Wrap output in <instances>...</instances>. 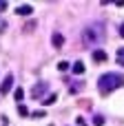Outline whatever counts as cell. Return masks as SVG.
I'll list each match as a JSON object with an SVG mask.
<instances>
[{"instance_id":"cell-15","label":"cell","mask_w":124,"mask_h":126,"mask_svg":"<svg viewBox=\"0 0 124 126\" xmlns=\"http://www.w3.org/2000/svg\"><path fill=\"white\" fill-rule=\"evenodd\" d=\"M4 9H7V2H2V0H0V11H4Z\"/></svg>"},{"instance_id":"cell-7","label":"cell","mask_w":124,"mask_h":126,"mask_svg":"<svg viewBox=\"0 0 124 126\" xmlns=\"http://www.w3.org/2000/svg\"><path fill=\"white\" fill-rule=\"evenodd\" d=\"M71 71H73L75 75H82V73H84V62H80V60H78V62H73Z\"/></svg>"},{"instance_id":"cell-5","label":"cell","mask_w":124,"mask_h":126,"mask_svg":"<svg viewBox=\"0 0 124 126\" xmlns=\"http://www.w3.org/2000/svg\"><path fill=\"white\" fill-rule=\"evenodd\" d=\"M16 13H18V16H31V13H33V7H31V4H20V7L16 9Z\"/></svg>"},{"instance_id":"cell-11","label":"cell","mask_w":124,"mask_h":126,"mask_svg":"<svg viewBox=\"0 0 124 126\" xmlns=\"http://www.w3.org/2000/svg\"><path fill=\"white\" fill-rule=\"evenodd\" d=\"M118 64L124 66V47H122V49H118Z\"/></svg>"},{"instance_id":"cell-13","label":"cell","mask_w":124,"mask_h":126,"mask_svg":"<svg viewBox=\"0 0 124 126\" xmlns=\"http://www.w3.org/2000/svg\"><path fill=\"white\" fill-rule=\"evenodd\" d=\"M18 113H20V115H29V111H27L24 104H18Z\"/></svg>"},{"instance_id":"cell-12","label":"cell","mask_w":124,"mask_h":126,"mask_svg":"<svg viewBox=\"0 0 124 126\" xmlns=\"http://www.w3.org/2000/svg\"><path fill=\"white\" fill-rule=\"evenodd\" d=\"M93 124L95 126H104V117H102V115H95V117H93Z\"/></svg>"},{"instance_id":"cell-3","label":"cell","mask_w":124,"mask_h":126,"mask_svg":"<svg viewBox=\"0 0 124 126\" xmlns=\"http://www.w3.org/2000/svg\"><path fill=\"white\" fill-rule=\"evenodd\" d=\"M11 86H13V75L9 73V75H4V80H2V84H0V95H7V93L11 91Z\"/></svg>"},{"instance_id":"cell-4","label":"cell","mask_w":124,"mask_h":126,"mask_svg":"<svg viewBox=\"0 0 124 126\" xmlns=\"http://www.w3.org/2000/svg\"><path fill=\"white\" fill-rule=\"evenodd\" d=\"M47 89H49V84H47V82H40L38 86H33V89H31V95H33V100H35V97H42V95L47 93Z\"/></svg>"},{"instance_id":"cell-14","label":"cell","mask_w":124,"mask_h":126,"mask_svg":"<svg viewBox=\"0 0 124 126\" xmlns=\"http://www.w3.org/2000/svg\"><path fill=\"white\" fill-rule=\"evenodd\" d=\"M58 69H60V71H67V69H71V64H69V62H60Z\"/></svg>"},{"instance_id":"cell-2","label":"cell","mask_w":124,"mask_h":126,"mask_svg":"<svg viewBox=\"0 0 124 126\" xmlns=\"http://www.w3.org/2000/svg\"><path fill=\"white\" fill-rule=\"evenodd\" d=\"M82 38H84V42H87V44H100V42L106 38L104 24H102V22H93V24H89V27L84 29Z\"/></svg>"},{"instance_id":"cell-10","label":"cell","mask_w":124,"mask_h":126,"mask_svg":"<svg viewBox=\"0 0 124 126\" xmlns=\"http://www.w3.org/2000/svg\"><path fill=\"white\" fill-rule=\"evenodd\" d=\"M55 100H58V95H55V93H53V95H47V97H44V102H42V104H44V106H51V104H53V102H55Z\"/></svg>"},{"instance_id":"cell-6","label":"cell","mask_w":124,"mask_h":126,"mask_svg":"<svg viewBox=\"0 0 124 126\" xmlns=\"http://www.w3.org/2000/svg\"><path fill=\"white\" fill-rule=\"evenodd\" d=\"M93 60H95V62H106V51L95 49V51H93Z\"/></svg>"},{"instance_id":"cell-8","label":"cell","mask_w":124,"mask_h":126,"mask_svg":"<svg viewBox=\"0 0 124 126\" xmlns=\"http://www.w3.org/2000/svg\"><path fill=\"white\" fill-rule=\"evenodd\" d=\"M51 40H53V44H55L58 49H60V47H62V42H64V38H62V33H53V38H51Z\"/></svg>"},{"instance_id":"cell-9","label":"cell","mask_w":124,"mask_h":126,"mask_svg":"<svg viewBox=\"0 0 124 126\" xmlns=\"http://www.w3.org/2000/svg\"><path fill=\"white\" fill-rule=\"evenodd\" d=\"M13 97H16V102H22V100H24V91L18 86V89L13 91Z\"/></svg>"},{"instance_id":"cell-16","label":"cell","mask_w":124,"mask_h":126,"mask_svg":"<svg viewBox=\"0 0 124 126\" xmlns=\"http://www.w3.org/2000/svg\"><path fill=\"white\" fill-rule=\"evenodd\" d=\"M120 35H122V38H124V22H122V24H120Z\"/></svg>"},{"instance_id":"cell-1","label":"cell","mask_w":124,"mask_h":126,"mask_svg":"<svg viewBox=\"0 0 124 126\" xmlns=\"http://www.w3.org/2000/svg\"><path fill=\"white\" fill-rule=\"evenodd\" d=\"M120 86H124V75L122 73H104L98 80V91L102 95H109V93H113Z\"/></svg>"}]
</instances>
